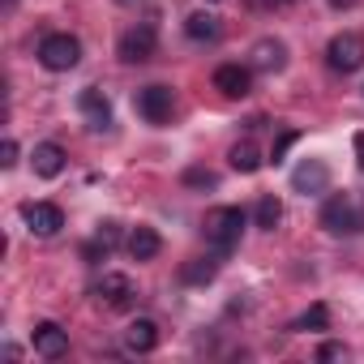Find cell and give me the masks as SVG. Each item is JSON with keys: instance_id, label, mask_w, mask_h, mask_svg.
I'll return each mask as SVG.
<instances>
[{"instance_id": "12", "label": "cell", "mask_w": 364, "mask_h": 364, "mask_svg": "<svg viewBox=\"0 0 364 364\" xmlns=\"http://www.w3.org/2000/svg\"><path fill=\"white\" fill-rule=\"evenodd\" d=\"M35 351L43 360H60L69 351V330H60L56 321H39L35 326Z\"/></svg>"}, {"instance_id": "28", "label": "cell", "mask_w": 364, "mask_h": 364, "mask_svg": "<svg viewBox=\"0 0 364 364\" xmlns=\"http://www.w3.org/2000/svg\"><path fill=\"white\" fill-rule=\"evenodd\" d=\"M249 5L253 9H266V5H279V0H249Z\"/></svg>"}, {"instance_id": "13", "label": "cell", "mask_w": 364, "mask_h": 364, "mask_svg": "<svg viewBox=\"0 0 364 364\" xmlns=\"http://www.w3.org/2000/svg\"><path fill=\"white\" fill-rule=\"evenodd\" d=\"M31 163H35V176L52 180V176H60V171H65V146H56V141H39Z\"/></svg>"}, {"instance_id": "18", "label": "cell", "mask_w": 364, "mask_h": 364, "mask_svg": "<svg viewBox=\"0 0 364 364\" xmlns=\"http://www.w3.org/2000/svg\"><path fill=\"white\" fill-rule=\"evenodd\" d=\"M215 274H219V253L215 257H193V262H185V270H180V279L193 283V287H206Z\"/></svg>"}, {"instance_id": "1", "label": "cell", "mask_w": 364, "mask_h": 364, "mask_svg": "<svg viewBox=\"0 0 364 364\" xmlns=\"http://www.w3.org/2000/svg\"><path fill=\"white\" fill-rule=\"evenodd\" d=\"M321 228H326L330 236H355V232H364V198H355V193H334V198H326V206H321Z\"/></svg>"}, {"instance_id": "24", "label": "cell", "mask_w": 364, "mask_h": 364, "mask_svg": "<svg viewBox=\"0 0 364 364\" xmlns=\"http://www.w3.org/2000/svg\"><path fill=\"white\" fill-rule=\"evenodd\" d=\"M296 141H300V133H296V129L279 133V137H274V150H270V163H283V154H287V150H291Z\"/></svg>"}, {"instance_id": "21", "label": "cell", "mask_w": 364, "mask_h": 364, "mask_svg": "<svg viewBox=\"0 0 364 364\" xmlns=\"http://www.w3.org/2000/svg\"><path fill=\"white\" fill-rule=\"evenodd\" d=\"M120 245V223H99V232H95V240L86 245V257H99V253H112Z\"/></svg>"}, {"instance_id": "8", "label": "cell", "mask_w": 364, "mask_h": 364, "mask_svg": "<svg viewBox=\"0 0 364 364\" xmlns=\"http://www.w3.org/2000/svg\"><path fill=\"white\" fill-rule=\"evenodd\" d=\"M291 189L304 193V198H309V193H326V189H330V167H326L321 159H304V163L291 171Z\"/></svg>"}, {"instance_id": "23", "label": "cell", "mask_w": 364, "mask_h": 364, "mask_svg": "<svg viewBox=\"0 0 364 364\" xmlns=\"http://www.w3.org/2000/svg\"><path fill=\"white\" fill-rule=\"evenodd\" d=\"M185 185H193V189H215V185H219V176L206 171V167H189V171H185Z\"/></svg>"}, {"instance_id": "7", "label": "cell", "mask_w": 364, "mask_h": 364, "mask_svg": "<svg viewBox=\"0 0 364 364\" xmlns=\"http://www.w3.org/2000/svg\"><path fill=\"white\" fill-rule=\"evenodd\" d=\"M22 219H26V228H31L35 236H43V240L65 228V210L52 206V202H26V206H22Z\"/></svg>"}, {"instance_id": "20", "label": "cell", "mask_w": 364, "mask_h": 364, "mask_svg": "<svg viewBox=\"0 0 364 364\" xmlns=\"http://www.w3.org/2000/svg\"><path fill=\"white\" fill-rule=\"evenodd\" d=\"M279 223H283V202L274 193H262V202H257V228L262 232H274Z\"/></svg>"}, {"instance_id": "4", "label": "cell", "mask_w": 364, "mask_h": 364, "mask_svg": "<svg viewBox=\"0 0 364 364\" xmlns=\"http://www.w3.org/2000/svg\"><path fill=\"white\" fill-rule=\"evenodd\" d=\"M133 107H137V116H141L146 124H167L171 112H176V99H171L167 86H146V90H137Z\"/></svg>"}, {"instance_id": "9", "label": "cell", "mask_w": 364, "mask_h": 364, "mask_svg": "<svg viewBox=\"0 0 364 364\" xmlns=\"http://www.w3.org/2000/svg\"><path fill=\"white\" fill-rule=\"evenodd\" d=\"M77 112H82V120H86L95 133H103V129L112 124V103H107V95L95 90V86H86V90L77 95Z\"/></svg>"}, {"instance_id": "19", "label": "cell", "mask_w": 364, "mask_h": 364, "mask_svg": "<svg viewBox=\"0 0 364 364\" xmlns=\"http://www.w3.org/2000/svg\"><path fill=\"white\" fill-rule=\"evenodd\" d=\"M228 159H232V167H236V171H245V176H249V171H257V167L266 163V159H262V150H257L253 141H236Z\"/></svg>"}, {"instance_id": "26", "label": "cell", "mask_w": 364, "mask_h": 364, "mask_svg": "<svg viewBox=\"0 0 364 364\" xmlns=\"http://www.w3.org/2000/svg\"><path fill=\"white\" fill-rule=\"evenodd\" d=\"M317 360H343V343H321L317 347Z\"/></svg>"}, {"instance_id": "3", "label": "cell", "mask_w": 364, "mask_h": 364, "mask_svg": "<svg viewBox=\"0 0 364 364\" xmlns=\"http://www.w3.org/2000/svg\"><path fill=\"white\" fill-rule=\"evenodd\" d=\"M77 60H82V43L73 35H48L39 43V65L52 69V73H69Z\"/></svg>"}, {"instance_id": "5", "label": "cell", "mask_w": 364, "mask_h": 364, "mask_svg": "<svg viewBox=\"0 0 364 364\" xmlns=\"http://www.w3.org/2000/svg\"><path fill=\"white\" fill-rule=\"evenodd\" d=\"M326 56H330V69H338V73H355V69L364 65V39H360L355 31H343V35L330 39Z\"/></svg>"}, {"instance_id": "22", "label": "cell", "mask_w": 364, "mask_h": 364, "mask_svg": "<svg viewBox=\"0 0 364 364\" xmlns=\"http://www.w3.org/2000/svg\"><path fill=\"white\" fill-rule=\"evenodd\" d=\"M326 326H330V309L326 304H309L300 313V321H296V330H326Z\"/></svg>"}, {"instance_id": "6", "label": "cell", "mask_w": 364, "mask_h": 364, "mask_svg": "<svg viewBox=\"0 0 364 364\" xmlns=\"http://www.w3.org/2000/svg\"><path fill=\"white\" fill-rule=\"evenodd\" d=\"M154 48H159V35H154L150 22H141V26H133V31L120 35V60H124V65H141V60H150Z\"/></svg>"}, {"instance_id": "25", "label": "cell", "mask_w": 364, "mask_h": 364, "mask_svg": "<svg viewBox=\"0 0 364 364\" xmlns=\"http://www.w3.org/2000/svg\"><path fill=\"white\" fill-rule=\"evenodd\" d=\"M14 163H18V141L9 137L5 146H0V167H14Z\"/></svg>"}, {"instance_id": "14", "label": "cell", "mask_w": 364, "mask_h": 364, "mask_svg": "<svg viewBox=\"0 0 364 364\" xmlns=\"http://www.w3.org/2000/svg\"><path fill=\"white\" fill-rule=\"evenodd\" d=\"M283 60H287V48H283L279 39H257V43H253V69H262V73H279Z\"/></svg>"}, {"instance_id": "10", "label": "cell", "mask_w": 364, "mask_h": 364, "mask_svg": "<svg viewBox=\"0 0 364 364\" xmlns=\"http://www.w3.org/2000/svg\"><path fill=\"white\" fill-rule=\"evenodd\" d=\"M95 296L107 304V309H129L133 304V279L129 274H103L99 283H95Z\"/></svg>"}, {"instance_id": "16", "label": "cell", "mask_w": 364, "mask_h": 364, "mask_svg": "<svg viewBox=\"0 0 364 364\" xmlns=\"http://www.w3.org/2000/svg\"><path fill=\"white\" fill-rule=\"evenodd\" d=\"M124 343H129V351L146 355V351H154V347H159V326H154L150 317H137V321L124 330Z\"/></svg>"}, {"instance_id": "11", "label": "cell", "mask_w": 364, "mask_h": 364, "mask_svg": "<svg viewBox=\"0 0 364 364\" xmlns=\"http://www.w3.org/2000/svg\"><path fill=\"white\" fill-rule=\"evenodd\" d=\"M215 90H223L228 99H245L253 90V69H245V65H219L215 69Z\"/></svg>"}, {"instance_id": "27", "label": "cell", "mask_w": 364, "mask_h": 364, "mask_svg": "<svg viewBox=\"0 0 364 364\" xmlns=\"http://www.w3.org/2000/svg\"><path fill=\"white\" fill-rule=\"evenodd\" d=\"M326 5H330V9H351L355 0H326Z\"/></svg>"}, {"instance_id": "29", "label": "cell", "mask_w": 364, "mask_h": 364, "mask_svg": "<svg viewBox=\"0 0 364 364\" xmlns=\"http://www.w3.org/2000/svg\"><path fill=\"white\" fill-rule=\"evenodd\" d=\"M355 146H360V167H364V133L355 137Z\"/></svg>"}, {"instance_id": "2", "label": "cell", "mask_w": 364, "mask_h": 364, "mask_svg": "<svg viewBox=\"0 0 364 364\" xmlns=\"http://www.w3.org/2000/svg\"><path fill=\"white\" fill-rule=\"evenodd\" d=\"M240 232H245V210L240 206H219L206 215V240L215 245V253H232L240 245Z\"/></svg>"}, {"instance_id": "30", "label": "cell", "mask_w": 364, "mask_h": 364, "mask_svg": "<svg viewBox=\"0 0 364 364\" xmlns=\"http://www.w3.org/2000/svg\"><path fill=\"white\" fill-rule=\"evenodd\" d=\"M120 5H137V0H120Z\"/></svg>"}, {"instance_id": "15", "label": "cell", "mask_w": 364, "mask_h": 364, "mask_svg": "<svg viewBox=\"0 0 364 364\" xmlns=\"http://www.w3.org/2000/svg\"><path fill=\"white\" fill-rule=\"evenodd\" d=\"M159 249H163V240H159L154 228H133V232H129V257H133V262H154Z\"/></svg>"}, {"instance_id": "17", "label": "cell", "mask_w": 364, "mask_h": 364, "mask_svg": "<svg viewBox=\"0 0 364 364\" xmlns=\"http://www.w3.org/2000/svg\"><path fill=\"white\" fill-rule=\"evenodd\" d=\"M185 35H189L193 43H215V39L223 35V22H219L215 14H189V18H185Z\"/></svg>"}]
</instances>
